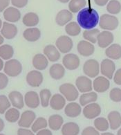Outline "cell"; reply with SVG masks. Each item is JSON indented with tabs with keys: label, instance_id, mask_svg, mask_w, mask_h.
Returning <instances> with one entry per match:
<instances>
[{
	"label": "cell",
	"instance_id": "24",
	"mask_svg": "<svg viewBox=\"0 0 121 135\" xmlns=\"http://www.w3.org/2000/svg\"><path fill=\"white\" fill-rule=\"evenodd\" d=\"M49 105L53 109L60 110L65 107L66 99L62 94H55L51 96Z\"/></svg>",
	"mask_w": 121,
	"mask_h": 135
},
{
	"label": "cell",
	"instance_id": "48",
	"mask_svg": "<svg viewBox=\"0 0 121 135\" xmlns=\"http://www.w3.org/2000/svg\"><path fill=\"white\" fill-rule=\"evenodd\" d=\"M11 0H0V13L4 11L9 6Z\"/></svg>",
	"mask_w": 121,
	"mask_h": 135
},
{
	"label": "cell",
	"instance_id": "4",
	"mask_svg": "<svg viewBox=\"0 0 121 135\" xmlns=\"http://www.w3.org/2000/svg\"><path fill=\"white\" fill-rule=\"evenodd\" d=\"M4 74L11 77H16L22 71V65L19 60L16 59L8 60L5 63L4 67Z\"/></svg>",
	"mask_w": 121,
	"mask_h": 135
},
{
	"label": "cell",
	"instance_id": "16",
	"mask_svg": "<svg viewBox=\"0 0 121 135\" xmlns=\"http://www.w3.org/2000/svg\"><path fill=\"white\" fill-rule=\"evenodd\" d=\"M77 50L81 56L89 57L93 55L95 51V47L92 43L86 40L80 41L77 45Z\"/></svg>",
	"mask_w": 121,
	"mask_h": 135
},
{
	"label": "cell",
	"instance_id": "33",
	"mask_svg": "<svg viewBox=\"0 0 121 135\" xmlns=\"http://www.w3.org/2000/svg\"><path fill=\"white\" fill-rule=\"evenodd\" d=\"M100 33L99 29L97 28H92L89 30H85L83 32V37L85 40L88 41L92 44L97 42L98 36Z\"/></svg>",
	"mask_w": 121,
	"mask_h": 135
},
{
	"label": "cell",
	"instance_id": "20",
	"mask_svg": "<svg viewBox=\"0 0 121 135\" xmlns=\"http://www.w3.org/2000/svg\"><path fill=\"white\" fill-rule=\"evenodd\" d=\"M44 55L47 57V59L52 62H57L60 58V53L55 46L52 45H47L44 47Z\"/></svg>",
	"mask_w": 121,
	"mask_h": 135
},
{
	"label": "cell",
	"instance_id": "58",
	"mask_svg": "<svg viewBox=\"0 0 121 135\" xmlns=\"http://www.w3.org/2000/svg\"><path fill=\"white\" fill-rule=\"evenodd\" d=\"M2 24H3V23H2V20L0 19V30H1V28H2Z\"/></svg>",
	"mask_w": 121,
	"mask_h": 135
},
{
	"label": "cell",
	"instance_id": "17",
	"mask_svg": "<svg viewBox=\"0 0 121 135\" xmlns=\"http://www.w3.org/2000/svg\"><path fill=\"white\" fill-rule=\"evenodd\" d=\"M24 103L26 106L32 109L37 108L40 103V96L37 92L34 91H30L26 93L24 96Z\"/></svg>",
	"mask_w": 121,
	"mask_h": 135
},
{
	"label": "cell",
	"instance_id": "44",
	"mask_svg": "<svg viewBox=\"0 0 121 135\" xmlns=\"http://www.w3.org/2000/svg\"><path fill=\"white\" fill-rule=\"evenodd\" d=\"M81 135H100V133L99 131L95 128L89 126L83 129Z\"/></svg>",
	"mask_w": 121,
	"mask_h": 135
},
{
	"label": "cell",
	"instance_id": "7",
	"mask_svg": "<svg viewBox=\"0 0 121 135\" xmlns=\"http://www.w3.org/2000/svg\"><path fill=\"white\" fill-rule=\"evenodd\" d=\"M116 71V65L109 58L103 60L100 64V72L107 78L112 79Z\"/></svg>",
	"mask_w": 121,
	"mask_h": 135
},
{
	"label": "cell",
	"instance_id": "21",
	"mask_svg": "<svg viewBox=\"0 0 121 135\" xmlns=\"http://www.w3.org/2000/svg\"><path fill=\"white\" fill-rule=\"evenodd\" d=\"M73 18L72 13L68 10L64 9L57 13L55 17V22L59 26H66Z\"/></svg>",
	"mask_w": 121,
	"mask_h": 135
},
{
	"label": "cell",
	"instance_id": "32",
	"mask_svg": "<svg viewBox=\"0 0 121 135\" xmlns=\"http://www.w3.org/2000/svg\"><path fill=\"white\" fill-rule=\"evenodd\" d=\"M98 99V94L95 91L83 93L80 97V103L82 106H86L92 103H95Z\"/></svg>",
	"mask_w": 121,
	"mask_h": 135
},
{
	"label": "cell",
	"instance_id": "51",
	"mask_svg": "<svg viewBox=\"0 0 121 135\" xmlns=\"http://www.w3.org/2000/svg\"><path fill=\"white\" fill-rule=\"evenodd\" d=\"M95 4H97L98 6H104L106 4H108L109 0H94Z\"/></svg>",
	"mask_w": 121,
	"mask_h": 135
},
{
	"label": "cell",
	"instance_id": "28",
	"mask_svg": "<svg viewBox=\"0 0 121 135\" xmlns=\"http://www.w3.org/2000/svg\"><path fill=\"white\" fill-rule=\"evenodd\" d=\"M49 74L53 79L60 80L64 77L65 74V68L61 64H54L50 67Z\"/></svg>",
	"mask_w": 121,
	"mask_h": 135
},
{
	"label": "cell",
	"instance_id": "57",
	"mask_svg": "<svg viewBox=\"0 0 121 135\" xmlns=\"http://www.w3.org/2000/svg\"><path fill=\"white\" fill-rule=\"evenodd\" d=\"M117 135H121V128H120L118 131L117 132Z\"/></svg>",
	"mask_w": 121,
	"mask_h": 135
},
{
	"label": "cell",
	"instance_id": "6",
	"mask_svg": "<svg viewBox=\"0 0 121 135\" xmlns=\"http://www.w3.org/2000/svg\"><path fill=\"white\" fill-rule=\"evenodd\" d=\"M55 46L60 52L62 54H68L73 49L74 42L70 37L67 35H62L57 39Z\"/></svg>",
	"mask_w": 121,
	"mask_h": 135
},
{
	"label": "cell",
	"instance_id": "27",
	"mask_svg": "<svg viewBox=\"0 0 121 135\" xmlns=\"http://www.w3.org/2000/svg\"><path fill=\"white\" fill-rule=\"evenodd\" d=\"M109 127L113 130L118 129L121 126V114L117 111H112L108 114Z\"/></svg>",
	"mask_w": 121,
	"mask_h": 135
},
{
	"label": "cell",
	"instance_id": "46",
	"mask_svg": "<svg viewBox=\"0 0 121 135\" xmlns=\"http://www.w3.org/2000/svg\"><path fill=\"white\" fill-rule=\"evenodd\" d=\"M28 0H11V4L17 8H22L27 5Z\"/></svg>",
	"mask_w": 121,
	"mask_h": 135
},
{
	"label": "cell",
	"instance_id": "2",
	"mask_svg": "<svg viewBox=\"0 0 121 135\" xmlns=\"http://www.w3.org/2000/svg\"><path fill=\"white\" fill-rule=\"evenodd\" d=\"M99 26L105 31H114L118 28L119 21L116 17L111 14H104L100 17Z\"/></svg>",
	"mask_w": 121,
	"mask_h": 135
},
{
	"label": "cell",
	"instance_id": "29",
	"mask_svg": "<svg viewBox=\"0 0 121 135\" xmlns=\"http://www.w3.org/2000/svg\"><path fill=\"white\" fill-rule=\"evenodd\" d=\"M80 132V127L77 123L69 122L64 124L62 128V135H78Z\"/></svg>",
	"mask_w": 121,
	"mask_h": 135
},
{
	"label": "cell",
	"instance_id": "49",
	"mask_svg": "<svg viewBox=\"0 0 121 135\" xmlns=\"http://www.w3.org/2000/svg\"><path fill=\"white\" fill-rule=\"evenodd\" d=\"M17 135H35L32 130L24 128H20L17 130Z\"/></svg>",
	"mask_w": 121,
	"mask_h": 135
},
{
	"label": "cell",
	"instance_id": "55",
	"mask_svg": "<svg viewBox=\"0 0 121 135\" xmlns=\"http://www.w3.org/2000/svg\"><path fill=\"white\" fill-rule=\"evenodd\" d=\"M59 2H61V3H62V4H66L67 2H69L70 0H58Z\"/></svg>",
	"mask_w": 121,
	"mask_h": 135
},
{
	"label": "cell",
	"instance_id": "5",
	"mask_svg": "<svg viewBox=\"0 0 121 135\" xmlns=\"http://www.w3.org/2000/svg\"><path fill=\"white\" fill-rule=\"evenodd\" d=\"M99 62L94 59L86 60L83 65V72L89 78H95L100 73Z\"/></svg>",
	"mask_w": 121,
	"mask_h": 135
},
{
	"label": "cell",
	"instance_id": "45",
	"mask_svg": "<svg viewBox=\"0 0 121 135\" xmlns=\"http://www.w3.org/2000/svg\"><path fill=\"white\" fill-rule=\"evenodd\" d=\"M8 83V78L7 75L3 73H0V90L5 89Z\"/></svg>",
	"mask_w": 121,
	"mask_h": 135
},
{
	"label": "cell",
	"instance_id": "50",
	"mask_svg": "<svg viewBox=\"0 0 121 135\" xmlns=\"http://www.w3.org/2000/svg\"><path fill=\"white\" fill-rule=\"evenodd\" d=\"M36 135H53L51 131L49 129H42L38 131Z\"/></svg>",
	"mask_w": 121,
	"mask_h": 135
},
{
	"label": "cell",
	"instance_id": "47",
	"mask_svg": "<svg viewBox=\"0 0 121 135\" xmlns=\"http://www.w3.org/2000/svg\"><path fill=\"white\" fill-rule=\"evenodd\" d=\"M114 83L118 85H121V68L116 71L114 76Z\"/></svg>",
	"mask_w": 121,
	"mask_h": 135
},
{
	"label": "cell",
	"instance_id": "10",
	"mask_svg": "<svg viewBox=\"0 0 121 135\" xmlns=\"http://www.w3.org/2000/svg\"><path fill=\"white\" fill-rule=\"evenodd\" d=\"M43 75L38 70L31 71L26 75V83L29 86L33 87H40L43 82Z\"/></svg>",
	"mask_w": 121,
	"mask_h": 135
},
{
	"label": "cell",
	"instance_id": "19",
	"mask_svg": "<svg viewBox=\"0 0 121 135\" xmlns=\"http://www.w3.org/2000/svg\"><path fill=\"white\" fill-rule=\"evenodd\" d=\"M11 105L17 109H22L24 105V98L18 91H12L8 94Z\"/></svg>",
	"mask_w": 121,
	"mask_h": 135
},
{
	"label": "cell",
	"instance_id": "36",
	"mask_svg": "<svg viewBox=\"0 0 121 135\" xmlns=\"http://www.w3.org/2000/svg\"><path fill=\"white\" fill-rule=\"evenodd\" d=\"M14 54V49L13 46L9 45H3L0 46V57L2 60H8Z\"/></svg>",
	"mask_w": 121,
	"mask_h": 135
},
{
	"label": "cell",
	"instance_id": "37",
	"mask_svg": "<svg viewBox=\"0 0 121 135\" xmlns=\"http://www.w3.org/2000/svg\"><path fill=\"white\" fill-rule=\"evenodd\" d=\"M20 118V113L15 107L9 108L5 113V118L8 122L15 123Z\"/></svg>",
	"mask_w": 121,
	"mask_h": 135
},
{
	"label": "cell",
	"instance_id": "56",
	"mask_svg": "<svg viewBox=\"0 0 121 135\" xmlns=\"http://www.w3.org/2000/svg\"><path fill=\"white\" fill-rule=\"evenodd\" d=\"M101 135H114V134L111 133V132H104Z\"/></svg>",
	"mask_w": 121,
	"mask_h": 135
},
{
	"label": "cell",
	"instance_id": "23",
	"mask_svg": "<svg viewBox=\"0 0 121 135\" xmlns=\"http://www.w3.org/2000/svg\"><path fill=\"white\" fill-rule=\"evenodd\" d=\"M82 108L79 104L75 102H71L64 108L65 114L71 118H75L81 114Z\"/></svg>",
	"mask_w": 121,
	"mask_h": 135
},
{
	"label": "cell",
	"instance_id": "54",
	"mask_svg": "<svg viewBox=\"0 0 121 135\" xmlns=\"http://www.w3.org/2000/svg\"><path fill=\"white\" fill-rule=\"evenodd\" d=\"M4 37L2 36V35L0 33V46L4 43Z\"/></svg>",
	"mask_w": 121,
	"mask_h": 135
},
{
	"label": "cell",
	"instance_id": "59",
	"mask_svg": "<svg viewBox=\"0 0 121 135\" xmlns=\"http://www.w3.org/2000/svg\"><path fill=\"white\" fill-rule=\"evenodd\" d=\"M0 135H5V134H0Z\"/></svg>",
	"mask_w": 121,
	"mask_h": 135
},
{
	"label": "cell",
	"instance_id": "43",
	"mask_svg": "<svg viewBox=\"0 0 121 135\" xmlns=\"http://www.w3.org/2000/svg\"><path fill=\"white\" fill-rule=\"evenodd\" d=\"M109 98L112 101L119 103L121 101V89L115 87L113 88L109 92Z\"/></svg>",
	"mask_w": 121,
	"mask_h": 135
},
{
	"label": "cell",
	"instance_id": "35",
	"mask_svg": "<svg viewBox=\"0 0 121 135\" xmlns=\"http://www.w3.org/2000/svg\"><path fill=\"white\" fill-rule=\"evenodd\" d=\"M86 0H71L69 4V9L71 13H78L86 6Z\"/></svg>",
	"mask_w": 121,
	"mask_h": 135
},
{
	"label": "cell",
	"instance_id": "42",
	"mask_svg": "<svg viewBox=\"0 0 121 135\" xmlns=\"http://www.w3.org/2000/svg\"><path fill=\"white\" fill-rule=\"evenodd\" d=\"M11 105L8 97L5 95H0V114H4L11 107Z\"/></svg>",
	"mask_w": 121,
	"mask_h": 135
},
{
	"label": "cell",
	"instance_id": "38",
	"mask_svg": "<svg viewBox=\"0 0 121 135\" xmlns=\"http://www.w3.org/2000/svg\"><path fill=\"white\" fill-rule=\"evenodd\" d=\"M107 11L111 15H116L121 11V4L118 0H111L107 5Z\"/></svg>",
	"mask_w": 121,
	"mask_h": 135
},
{
	"label": "cell",
	"instance_id": "14",
	"mask_svg": "<svg viewBox=\"0 0 121 135\" xmlns=\"http://www.w3.org/2000/svg\"><path fill=\"white\" fill-rule=\"evenodd\" d=\"M114 35L111 31H103L100 32L98 36L97 42L100 48H107L114 42Z\"/></svg>",
	"mask_w": 121,
	"mask_h": 135
},
{
	"label": "cell",
	"instance_id": "31",
	"mask_svg": "<svg viewBox=\"0 0 121 135\" xmlns=\"http://www.w3.org/2000/svg\"><path fill=\"white\" fill-rule=\"evenodd\" d=\"M64 123L63 118L60 115L53 114L49 117L48 120V124L50 129L53 130H58L62 128Z\"/></svg>",
	"mask_w": 121,
	"mask_h": 135
},
{
	"label": "cell",
	"instance_id": "41",
	"mask_svg": "<svg viewBox=\"0 0 121 135\" xmlns=\"http://www.w3.org/2000/svg\"><path fill=\"white\" fill-rule=\"evenodd\" d=\"M47 120L43 117H39L33 122L31 126V130L33 132H37L42 129H45L47 127Z\"/></svg>",
	"mask_w": 121,
	"mask_h": 135
},
{
	"label": "cell",
	"instance_id": "34",
	"mask_svg": "<svg viewBox=\"0 0 121 135\" xmlns=\"http://www.w3.org/2000/svg\"><path fill=\"white\" fill-rule=\"evenodd\" d=\"M65 31L69 36H77L81 32V27L78 23L75 22H71L65 26Z\"/></svg>",
	"mask_w": 121,
	"mask_h": 135
},
{
	"label": "cell",
	"instance_id": "15",
	"mask_svg": "<svg viewBox=\"0 0 121 135\" xmlns=\"http://www.w3.org/2000/svg\"><path fill=\"white\" fill-rule=\"evenodd\" d=\"M18 30L15 24L10 22H4L1 28V34L2 36L7 40L13 39L17 34Z\"/></svg>",
	"mask_w": 121,
	"mask_h": 135
},
{
	"label": "cell",
	"instance_id": "12",
	"mask_svg": "<svg viewBox=\"0 0 121 135\" xmlns=\"http://www.w3.org/2000/svg\"><path fill=\"white\" fill-rule=\"evenodd\" d=\"M83 115L88 119H94L97 118L101 113V107L99 104L92 103L84 106L83 110Z\"/></svg>",
	"mask_w": 121,
	"mask_h": 135
},
{
	"label": "cell",
	"instance_id": "18",
	"mask_svg": "<svg viewBox=\"0 0 121 135\" xmlns=\"http://www.w3.org/2000/svg\"><path fill=\"white\" fill-rule=\"evenodd\" d=\"M3 16L5 20L10 23L18 22L21 18V13L17 8L8 7L4 11Z\"/></svg>",
	"mask_w": 121,
	"mask_h": 135
},
{
	"label": "cell",
	"instance_id": "40",
	"mask_svg": "<svg viewBox=\"0 0 121 135\" xmlns=\"http://www.w3.org/2000/svg\"><path fill=\"white\" fill-rule=\"evenodd\" d=\"M40 103L43 107H47L49 105L50 100L51 98V92L49 89H44L40 92Z\"/></svg>",
	"mask_w": 121,
	"mask_h": 135
},
{
	"label": "cell",
	"instance_id": "52",
	"mask_svg": "<svg viewBox=\"0 0 121 135\" xmlns=\"http://www.w3.org/2000/svg\"><path fill=\"white\" fill-rule=\"evenodd\" d=\"M4 126H5V125H4V120H2V118H0V132H2L4 129Z\"/></svg>",
	"mask_w": 121,
	"mask_h": 135
},
{
	"label": "cell",
	"instance_id": "26",
	"mask_svg": "<svg viewBox=\"0 0 121 135\" xmlns=\"http://www.w3.org/2000/svg\"><path fill=\"white\" fill-rule=\"evenodd\" d=\"M105 55L111 60L121 58V46L118 44H112L105 50Z\"/></svg>",
	"mask_w": 121,
	"mask_h": 135
},
{
	"label": "cell",
	"instance_id": "25",
	"mask_svg": "<svg viewBox=\"0 0 121 135\" xmlns=\"http://www.w3.org/2000/svg\"><path fill=\"white\" fill-rule=\"evenodd\" d=\"M23 37L28 42H36L41 37L40 30L35 27H31L26 29L23 33Z\"/></svg>",
	"mask_w": 121,
	"mask_h": 135
},
{
	"label": "cell",
	"instance_id": "22",
	"mask_svg": "<svg viewBox=\"0 0 121 135\" xmlns=\"http://www.w3.org/2000/svg\"><path fill=\"white\" fill-rule=\"evenodd\" d=\"M32 64L34 68L37 70H44L49 65V60L44 54H37L34 56L32 60Z\"/></svg>",
	"mask_w": 121,
	"mask_h": 135
},
{
	"label": "cell",
	"instance_id": "9",
	"mask_svg": "<svg viewBox=\"0 0 121 135\" xmlns=\"http://www.w3.org/2000/svg\"><path fill=\"white\" fill-rule=\"evenodd\" d=\"M75 87L82 93L89 92L93 89V83L88 76H80L75 80Z\"/></svg>",
	"mask_w": 121,
	"mask_h": 135
},
{
	"label": "cell",
	"instance_id": "11",
	"mask_svg": "<svg viewBox=\"0 0 121 135\" xmlns=\"http://www.w3.org/2000/svg\"><path fill=\"white\" fill-rule=\"evenodd\" d=\"M36 115L31 110H26L21 115L18 120V126L22 128H28L33 125L35 121Z\"/></svg>",
	"mask_w": 121,
	"mask_h": 135
},
{
	"label": "cell",
	"instance_id": "53",
	"mask_svg": "<svg viewBox=\"0 0 121 135\" xmlns=\"http://www.w3.org/2000/svg\"><path fill=\"white\" fill-rule=\"evenodd\" d=\"M4 67V61H3V60L0 57V71H2Z\"/></svg>",
	"mask_w": 121,
	"mask_h": 135
},
{
	"label": "cell",
	"instance_id": "13",
	"mask_svg": "<svg viewBox=\"0 0 121 135\" xmlns=\"http://www.w3.org/2000/svg\"><path fill=\"white\" fill-rule=\"evenodd\" d=\"M110 82L105 76H98L93 82V89L95 92L103 93L109 89Z\"/></svg>",
	"mask_w": 121,
	"mask_h": 135
},
{
	"label": "cell",
	"instance_id": "3",
	"mask_svg": "<svg viewBox=\"0 0 121 135\" xmlns=\"http://www.w3.org/2000/svg\"><path fill=\"white\" fill-rule=\"evenodd\" d=\"M59 90L67 101H75L79 96V91L77 87L71 83H64L60 85Z\"/></svg>",
	"mask_w": 121,
	"mask_h": 135
},
{
	"label": "cell",
	"instance_id": "1",
	"mask_svg": "<svg viewBox=\"0 0 121 135\" xmlns=\"http://www.w3.org/2000/svg\"><path fill=\"white\" fill-rule=\"evenodd\" d=\"M99 15L95 9L84 8L78 12L77 15L78 23L81 28L85 30L94 28L99 23Z\"/></svg>",
	"mask_w": 121,
	"mask_h": 135
},
{
	"label": "cell",
	"instance_id": "39",
	"mask_svg": "<svg viewBox=\"0 0 121 135\" xmlns=\"http://www.w3.org/2000/svg\"><path fill=\"white\" fill-rule=\"evenodd\" d=\"M94 126L96 129L100 132H105L109 128V123L107 119L103 117H98L94 120Z\"/></svg>",
	"mask_w": 121,
	"mask_h": 135
},
{
	"label": "cell",
	"instance_id": "8",
	"mask_svg": "<svg viewBox=\"0 0 121 135\" xmlns=\"http://www.w3.org/2000/svg\"><path fill=\"white\" fill-rule=\"evenodd\" d=\"M62 64L64 68L67 69L68 70L73 71L79 67L80 60L76 54H67L63 57Z\"/></svg>",
	"mask_w": 121,
	"mask_h": 135
},
{
	"label": "cell",
	"instance_id": "30",
	"mask_svg": "<svg viewBox=\"0 0 121 135\" xmlns=\"http://www.w3.org/2000/svg\"><path fill=\"white\" fill-rule=\"evenodd\" d=\"M39 22H40V18L38 15L33 12L26 13L22 19L23 24L28 27H34L38 24Z\"/></svg>",
	"mask_w": 121,
	"mask_h": 135
}]
</instances>
